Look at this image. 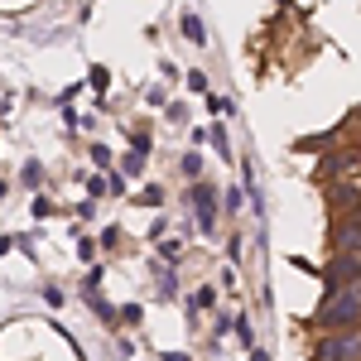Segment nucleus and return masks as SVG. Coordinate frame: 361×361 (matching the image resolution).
I'll return each mask as SVG.
<instances>
[{
  "instance_id": "obj_1",
  "label": "nucleus",
  "mask_w": 361,
  "mask_h": 361,
  "mask_svg": "<svg viewBox=\"0 0 361 361\" xmlns=\"http://www.w3.org/2000/svg\"><path fill=\"white\" fill-rule=\"evenodd\" d=\"M313 333H333V328H361V279L357 284H328L323 304L308 313Z\"/></svg>"
},
{
  "instance_id": "obj_2",
  "label": "nucleus",
  "mask_w": 361,
  "mask_h": 361,
  "mask_svg": "<svg viewBox=\"0 0 361 361\" xmlns=\"http://www.w3.org/2000/svg\"><path fill=\"white\" fill-rule=\"evenodd\" d=\"M313 361H361V328H333L313 333Z\"/></svg>"
},
{
  "instance_id": "obj_3",
  "label": "nucleus",
  "mask_w": 361,
  "mask_h": 361,
  "mask_svg": "<svg viewBox=\"0 0 361 361\" xmlns=\"http://www.w3.org/2000/svg\"><path fill=\"white\" fill-rule=\"evenodd\" d=\"M318 178H323V188H328V183L361 178V145H342V149H333V154L323 159V169H318Z\"/></svg>"
},
{
  "instance_id": "obj_4",
  "label": "nucleus",
  "mask_w": 361,
  "mask_h": 361,
  "mask_svg": "<svg viewBox=\"0 0 361 361\" xmlns=\"http://www.w3.org/2000/svg\"><path fill=\"white\" fill-rule=\"evenodd\" d=\"M318 275L328 284H357L361 279V255H347V250H328V260L318 265Z\"/></svg>"
},
{
  "instance_id": "obj_5",
  "label": "nucleus",
  "mask_w": 361,
  "mask_h": 361,
  "mask_svg": "<svg viewBox=\"0 0 361 361\" xmlns=\"http://www.w3.org/2000/svg\"><path fill=\"white\" fill-rule=\"evenodd\" d=\"M328 250L361 255V226L352 222V217H328Z\"/></svg>"
},
{
  "instance_id": "obj_6",
  "label": "nucleus",
  "mask_w": 361,
  "mask_h": 361,
  "mask_svg": "<svg viewBox=\"0 0 361 361\" xmlns=\"http://www.w3.org/2000/svg\"><path fill=\"white\" fill-rule=\"evenodd\" d=\"M193 207H197V226L212 231V226H217V193H212L207 183H193Z\"/></svg>"
},
{
  "instance_id": "obj_7",
  "label": "nucleus",
  "mask_w": 361,
  "mask_h": 361,
  "mask_svg": "<svg viewBox=\"0 0 361 361\" xmlns=\"http://www.w3.org/2000/svg\"><path fill=\"white\" fill-rule=\"evenodd\" d=\"M183 34H188L193 44H207V29H202V20H197V15H183Z\"/></svg>"
},
{
  "instance_id": "obj_8",
  "label": "nucleus",
  "mask_w": 361,
  "mask_h": 361,
  "mask_svg": "<svg viewBox=\"0 0 361 361\" xmlns=\"http://www.w3.org/2000/svg\"><path fill=\"white\" fill-rule=\"evenodd\" d=\"M20 178H25L29 188H39V183H44V169H39V164H34V159H29V164L20 169Z\"/></svg>"
},
{
  "instance_id": "obj_9",
  "label": "nucleus",
  "mask_w": 361,
  "mask_h": 361,
  "mask_svg": "<svg viewBox=\"0 0 361 361\" xmlns=\"http://www.w3.org/2000/svg\"><path fill=\"white\" fill-rule=\"evenodd\" d=\"M135 202H145V207H149V202H154V207H159V202H164V188H159V183H154V188H145V193H140Z\"/></svg>"
},
{
  "instance_id": "obj_10",
  "label": "nucleus",
  "mask_w": 361,
  "mask_h": 361,
  "mask_svg": "<svg viewBox=\"0 0 361 361\" xmlns=\"http://www.w3.org/2000/svg\"><path fill=\"white\" fill-rule=\"evenodd\" d=\"M212 145H217V154H226V159H231V145H226V130H222V126H212Z\"/></svg>"
},
{
  "instance_id": "obj_11",
  "label": "nucleus",
  "mask_w": 361,
  "mask_h": 361,
  "mask_svg": "<svg viewBox=\"0 0 361 361\" xmlns=\"http://www.w3.org/2000/svg\"><path fill=\"white\" fill-rule=\"evenodd\" d=\"M121 169H126V173H140V169H145V154H135V149H130V154L121 159Z\"/></svg>"
},
{
  "instance_id": "obj_12",
  "label": "nucleus",
  "mask_w": 361,
  "mask_h": 361,
  "mask_svg": "<svg viewBox=\"0 0 361 361\" xmlns=\"http://www.w3.org/2000/svg\"><path fill=\"white\" fill-rule=\"evenodd\" d=\"M87 193H92V197L111 193V178H87Z\"/></svg>"
},
{
  "instance_id": "obj_13",
  "label": "nucleus",
  "mask_w": 361,
  "mask_h": 361,
  "mask_svg": "<svg viewBox=\"0 0 361 361\" xmlns=\"http://www.w3.org/2000/svg\"><path fill=\"white\" fill-rule=\"evenodd\" d=\"M212 304H217V294H212V289H197V294H193V308H212Z\"/></svg>"
},
{
  "instance_id": "obj_14",
  "label": "nucleus",
  "mask_w": 361,
  "mask_h": 361,
  "mask_svg": "<svg viewBox=\"0 0 361 361\" xmlns=\"http://www.w3.org/2000/svg\"><path fill=\"white\" fill-rule=\"evenodd\" d=\"M236 342H241V347H250V342H255V337H250V323H246V318H236Z\"/></svg>"
},
{
  "instance_id": "obj_15",
  "label": "nucleus",
  "mask_w": 361,
  "mask_h": 361,
  "mask_svg": "<svg viewBox=\"0 0 361 361\" xmlns=\"http://www.w3.org/2000/svg\"><path fill=\"white\" fill-rule=\"evenodd\" d=\"M207 106H212V111H217V116H226V111H236V106H231V97H212V102H207Z\"/></svg>"
},
{
  "instance_id": "obj_16",
  "label": "nucleus",
  "mask_w": 361,
  "mask_h": 361,
  "mask_svg": "<svg viewBox=\"0 0 361 361\" xmlns=\"http://www.w3.org/2000/svg\"><path fill=\"white\" fill-rule=\"evenodd\" d=\"M34 217H54V202L49 197H34Z\"/></svg>"
},
{
  "instance_id": "obj_17",
  "label": "nucleus",
  "mask_w": 361,
  "mask_h": 361,
  "mask_svg": "<svg viewBox=\"0 0 361 361\" xmlns=\"http://www.w3.org/2000/svg\"><path fill=\"white\" fill-rule=\"evenodd\" d=\"M164 361H188V357H178V352H169V357Z\"/></svg>"
},
{
  "instance_id": "obj_18",
  "label": "nucleus",
  "mask_w": 361,
  "mask_h": 361,
  "mask_svg": "<svg viewBox=\"0 0 361 361\" xmlns=\"http://www.w3.org/2000/svg\"><path fill=\"white\" fill-rule=\"evenodd\" d=\"M5 193H10V183H5V178H0V197H5Z\"/></svg>"
}]
</instances>
